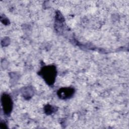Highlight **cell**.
I'll use <instances>...</instances> for the list:
<instances>
[{"instance_id": "cell-2", "label": "cell", "mask_w": 129, "mask_h": 129, "mask_svg": "<svg viewBox=\"0 0 129 129\" xmlns=\"http://www.w3.org/2000/svg\"><path fill=\"white\" fill-rule=\"evenodd\" d=\"M2 103L5 113L7 114L10 113L13 107L12 100L11 97L7 94H4L2 97Z\"/></svg>"}, {"instance_id": "cell-1", "label": "cell", "mask_w": 129, "mask_h": 129, "mask_svg": "<svg viewBox=\"0 0 129 129\" xmlns=\"http://www.w3.org/2000/svg\"><path fill=\"white\" fill-rule=\"evenodd\" d=\"M40 75L43 78L46 83L51 85L55 81L56 75V70L53 66H48L43 67L40 71Z\"/></svg>"}, {"instance_id": "cell-3", "label": "cell", "mask_w": 129, "mask_h": 129, "mask_svg": "<svg viewBox=\"0 0 129 129\" xmlns=\"http://www.w3.org/2000/svg\"><path fill=\"white\" fill-rule=\"evenodd\" d=\"M74 93V90L71 88H63L60 89L58 92V96L63 99H66L71 97Z\"/></svg>"}]
</instances>
